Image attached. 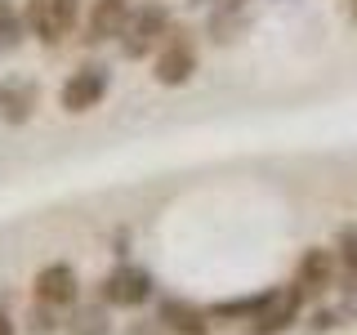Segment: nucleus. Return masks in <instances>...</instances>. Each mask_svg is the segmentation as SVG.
<instances>
[{"label": "nucleus", "instance_id": "8", "mask_svg": "<svg viewBox=\"0 0 357 335\" xmlns=\"http://www.w3.org/2000/svg\"><path fill=\"white\" fill-rule=\"evenodd\" d=\"M31 295H36L40 308H67L76 304V295H81V277H76L72 264H45L36 273V282H31Z\"/></svg>", "mask_w": 357, "mask_h": 335}, {"label": "nucleus", "instance_id": "11", "mask_svg": "<svg viewBox=\"0 0 357 335\" xmlns=\"http://www.w3.org/2000/svg\"><path fill=\"white\" fill-rule=\"evenodd\" d=\"M130 14H134L130 0H94V5H89V22H85L89 40H112V36L121 40V31H126Z\"/></svg>", "mask_w": 357, "mask_h": 335}, {"label": "nucleus", "instance_id": "17", "mask_svg": "<svg viewBox=\"0 0 357 335\" xmlns=\"http://www.w3.org/2000/svg\"><path fill=\"white\" fill-rule=\"evenodd\" d=\"M192 5H210V0H192Z\"/></svg>", "mask_w": 357, "mask_h": 335}, {"label": "nucleus", "instance_id": "7", "mask_svg": "<svg viewBox=\"0 0 357 335\" xmlns=\"http://www.w3.org/2000/svg\"><path fill=\"white\" fill-rule=\"evenodd\" d=\"M299 304H304V295H299L295 286L264 290V304L250 318V335H282V331H290L295 318H299Z\"/></svg>", "mask_w": 357, "mask_h": 335}, {"label": "nucleus", "instance_id": "2", "mask_svg": "<svg viewBox=\"0 0 357 335\" xmlns=\"http://www.w3.org/2000/svg\"><path fill=\"white\" fill-rule=\"evenodd\" d=\"M170 40V9L165 5H143L134 9L126 31H121V54L126 59H143V54L161 50V45Z\"/></svg>", "mask_w": 357, "mask_h": 335}, {"label": "nucleus", "instance_id": "14", "mask_svg": "<svg viewBox=\"0 0 357 335\" xmlns=\"http://www.w3.org/2000/svg\"><path fill=\"white\" fill-rule=\"evenodd\" d=\"M14 31H18V18H14V9H9V0H0V36L14 40Z\"/></svg>", "mask_w": 357, "mask_h": 335}, {"label": "nucleus", "instance_id": "6", "mask_svg": "<svg viewBox=\"0 0 357 335\" xmlns=\"http://www.w3.org/2000/svg\"><path fill=\"white\" fill-rule=\"evenodd\" d=\"M340 282V260H335V251H326V246H308L304 255H299V268H295V286L304 299H317L326 295V290Z\"/></svg>", "mask_w": 357, "mask_h": 335}, {"label": "nucleus", "instance_id": "4", "mask_svg": "<svg viewBox=\"0 0 357 335\" xmlns=\"http://www.w3.org/2000/svg\"><path fill=\"white\" fill-rule=\"evenodd\" d=\"M192 72H197V45L188 31H170V40L156 50V63H152V76H156V85H188L192 81Z\"/></svg>", "mask_w": 357, "mask_h": 335}, {"label": "nucleus", "instance_id": "10", "mask_svg": "<svg viewBox=\"0 0 357 335\" xmlns=\"http://www.w3.org/2000/svg\"><path fill=\"white\" fill-rule=\"evenodd\" d=\"M156 322H161L170 335H210V308H197L188 304V299H165L161 313H156Z\"/></svg>", "mask_w": 357, "mask_h": 335}, {"label": "nucleus", "instance_id": "15", "mask_svg": "<svg viewBox=\"0 0 357 335\" xmlns=\"http://www.w3.org/2000/svg\"><path fill=\"white\" fill-rule=\"evenodd\" d=\"M0 335H18V331H14V322H9V313H0Z\"/></svg>", "mask_w": 357, "mask_h": 335}, {"label": "nucleus", "instance_id": "12", "mask_svg": "<svg viewBox=\"0 0 357 335\" xmlns=\"http://www.w3.org/2000/svg\"><path fill=\"white\" fill-rule=\"evenodd\" d=\"M335 260H340V286L357 295V228H340V237H335Z\"/></svg>", "mask_w": 357, "mask_h": 335}, {"label": "nucleus", "instance_id": "9", "mask_svg": "<svg viewBox=\"0 0 357 335\" xmlns=\"http://www.w3.org/2000/svg\"><path fill=\"white\" fill-rule=\"evenodd\" d=\"M40 89L31 81H0V121L5 126H27L36 117Z\"/></svg>", "mask_w": 357, "mask_h": 335}, {"label": "nucleus", "instance_id": "16", "mask_svg": "<svg viewBox=\"0 0 357 335\" xmlns=\"http://www.w3.org/2000/svg\"><path fill=\"white\" fill-rule=\"evenodd\" d=\"M349 18H353V22H357V0H349Z\"/></svg>", "mask_w": 357, "mask_h": 335}, {"label": "nucleus", "instance_id": "13", "mask_svg": "<svg viewBox=\"0 0 357 335\" xmlns=\"http://www.w3.org/2000/svg\"><path fill=\"white\" fill-rule=\"evenodd\" d=\"M107 318H103V308H81L72 318V327H67V335H107Z\"/></svg>", "mask_w": 357, "mask_h": 335}, {"label": "nucleus", "instance_id": "3", "mask_svg": "<svg viewBox=\"0 0 357 335\" xmlns=\"http://www.w3.org/2000/svg\"><path fill=\"white\" fill-rule=\"evenodd\" d=\"M107 85H112L107 67L85 63V67H76V72L63 81V89H59V107L67 112V117H85V112H94L98 103H103Z\"/></svg>", "mask_w": 357, "mask_h": 335}, {"label": "nucleus", "instance_id": "1", "mask_svg": "<svg viewBox=\"0 0 357 335\" xmlns=\"http://www.w3.org/2000/svg\"><path fill=\"white\" fill-rule=\"evenodd\" d=\"M81 22V0H27L22 5V27L45 45H59Z\"/></svg>", "mask_w": 357, "mask_h": 335}, {"label": "nucleus", "instance_id": "5", "mask_svg": "<svg viewBox=\"0 0 357 335\" xmlns=\"http://www.w3.org/2000/svg\"><path fill=\"white\" fill-rule=\"evenodd\" d=\"M98 295H103L107 308H139L143 299L152 295V273H148V268H139V264H116L103 277Z\"/></svg>", "mask_w": 357, "mask_h": 335}]
</instances>
